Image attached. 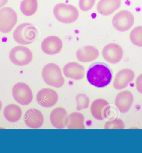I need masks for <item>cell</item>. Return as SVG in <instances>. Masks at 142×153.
Here are the masks:
<instances>
[{
  "instance_id": "7c38bea8",
  "label": "cell",
  "mask_w": 142,
  "mask_h": 153,
  "mask_svg": "<svg viewBox=\"0 0 142 153\" xmlns=\"http://www.w3.org/2000/svg\"><path fill=\"white\" fill-rule=\"evenodd\" d=\"M110 106L109 103L104 99H100L94 100L91 106V112L95 119L103 120L108 117Z\"/></svg>"
},
{
  "instance_id": "7402d4cb",
  "label": "cell",
  "mask_w": 142,
  "mask_h": 153,
  "mask_svg": "<svg viewBox=\"0 0 142 153\" xmlns=\"http://www.w3.org/2000/svg\"><path fill=\"white\" fill-rule=\"evenodd\" d=\"M38 7L37 0H23L20 3V11L27 16L34 15L37 10Z\"/></svg>"
},
{
  "instance_id": "2e32d148",
  "label": "cell",
  "mask_w": 142,
  "mask_h": 153,
  "mask_svg": "<svg viewBox=\"0 0 142 153\" xmlns=\"http://www.w3.org/2000/svg\"><path fill=\"white\" fill-rule=\"evenodd\" d=\"M133 100L134 97L132 93L128 90H124L117 95L115 104L121 113H125L131 108Z\"/></svg>"
},
{
  "instance_id": "52a82bcc",
  "label": "cell",
  "mask_w": 142,
  "mask_h": 153,
  "mask_svg": "<svg viewBox=\"0 0 142 153\" xmlns=\"http://www.w3.org/2000/svg\"><path fill=\"white\" fill-rule=\"evenodd\" d=\"M12 95L15 101L22 105H29L33 100V94L29 86L23 82H18L13 87Z\"/></svg>"
},
{
  "instance_id": "ba28073f",
  "label": "cell",
  "mask_w": 142,
  "mask_h": 153,
  "mask_svg": "<svg viewBox=\"0 0 142 153\" xmlns=\"http://www.w3.org/2000/svg\"><path fill=\"white\" fill-rule=\"evenodd\" d=\"M134 23V16L132 13L127 10H121L117 13L112 19L113 26L120 32L128 30Z\"/></svg>"
},
{
  "instance_id": "5bb4252c",
  "label": "cell",
  "mask_w": 142,
  "mask_h": 153,
  "mask_svg": "<svg viewBox=\"0 0 142 153\" xmlns=\"http://www.w3.org/2000/svg\"><path fill=\"white\" fill-rule=\"evenodd\" d=\"M27 126L32 129H38L43 126L44 117L41 111L35 108H30L25 113L24 117Z\"/></svg>"
},
{
  "instance_id": "d4e9b609",
  "label": "cell",
  "mask_w": 142,
  "mask_h": 153,
  "mask_svg": "<svg viewBox=\"0 0 142 153\" xmlns=\"http://www.w3.org/2000/svg\"><path fill=\"white\" fill-rule=\"evenodd\" d=\"M125 125L120 119L116 118L113 120L107 121L105 125V129H123Z\"/></svg>"
},
{
  "instance_id": "ffe728a7",
  "label": "cell",
  "mask_w": 142,
  "mask_h": 153,
  "mask_svg": "<svg viewBox=\"0 0 142 153\" xmlns=\"http://www.w3.org/2000/svg\"><path fill=\"white\" fill-rule=\"evenodd\" d=\"M22 114L21 109L16 104H9L4 109V117L10 122L15 123L18 121L21 118Z\"/></svg>"
},
{
  "instance_id": "484cf974",
  "label": "cell",
  "mask_w": 142,
  "mask_h": 153,
  "mask_svg": "<svg viewBox=\"0 0 142 153\" xmlns=\"http://www.w3.org/2000/svg\"><path fill=\"white\" fill-rule=\"evenodd\" d=\"M96 0H79L80 9L83 11L90 10L95 4Z\"/></svg>"
},
{
  "instance_id": "9a60e30c",
  "label": "cell",
  "mask_w": 142,
  "mask_h": 153,
  "mask_svg": "<svg viewBox=\"0 0 142 153\" xmlns=\"http://www.w3.org/2000/svg\"><path fill=\"white\" fill-rule=\"evenodd\" d=\"M50 120L52 125L58 129H64L67 126L68 116L63 108L57 107L52 111L50 115Z\"/></svg>"
},
{
  "instance_id": "603a6c76",
  "label": "cell",
  "mask_w": 142,
  "mask_h": 153,
  "mask_svg": "<svg viewBox=\"0 0 142 153\" xmlns=\"http://www.w3.org/2000/svg\"><path fill=\"white\" fill-rule=\"evenodd\" d=\"M130 39L133 45L142 47V26L136 27L131 31Z\"/></svg>"
},
{
  "instance_id": "cb8c5ba5",
  "label": "cell",
  "mask_w": 142,
  "mask_h": 153,
  "mask_svg": "<svg viewBox=\"0 0 142 153\" xmlns=\"http://www.w3.org/2000/svg\"><path fill=\"white\" fill-rule=\"evenodd\" d=\"M77 102V111L86 109L89 107V99L84 94H80L76 97Z\"/></svg>"
},
{
  "instance_id": "277c9868",
  "label": "cell",
  "mask_w": 142,
  "mask_h": 153,
  "mask_svg": "<svg viewBox=\"0 0 142 153\" xmlns=\"http://www.w3.org/2000/svg\"><path fill=\"white\" fill-rule=\"evenodd\" d=\"M53 14L56 19L62 23L71 24L77 20L79 13L73 5L59 3L54 7Z\"/></svg>"
},
{
  "instance_id": "3957f363",
  "label": "cell",
  "mask_w": 142,
  "mask_h": 153,
  "mask_svg": "<svg viewBox=\"0 0 142 153\" xmlns=\"http://www.w3.org/2000/svg\"><path fill=\"white\" fill-rule=\"evenodd\" d=\"M42 75L45 83L53 87L60 88L65 83L61 70L55 63H49L44 65L42 70Z\"/></svg>"
},
{
  "instance_id": "e0dca14e",
  "label": "cell",
  "mask_w": 142,
  "mask_h": 153,
  "mask_svg": "<svg viewBox=\"0 0 142 153\" xmlns=\"http://www.w3.org/2000/svg\"><path fill=\"white\" fill-rule=\"evenodd\" d=\"M65 76L75 80L82 79L85 75V69L81 64L76 62L67 63L63 69Z\"/></svg>"
},
{
  "instance_id": "9c48e42d",
  "label": "cell",
  "mask_w": 142,
  "mask_h": 153,
  "mask_svg": "<svg viewBox=\"0 0 142 153\" xmlns=\"http://www.w3.org/2000/svg\"><path fill=\"white\" fill-rule=\"evenodd\" d=\"M102 54L103 58L107 62L111 64H116L122 59L123 51L120 45L110 43L104 47Z\"/></svg>"
},
{
  "instance_id": "30bf717a",
  "label": "cell",
  "mask_w": 142,
  "mask_h": 153,
  "mask_svg": "<svg viewBox=\"0 0 142 153\" xmlns=\"http://www.w3.org/2000/svg\"><path fill=\"white\" fill-rule=\"evenodd\" d=\"M36 100L39 105L42 107H53L58 101V94L53 89L44 88L38 92L36 95Z\"/></svg>"
},
{
  "instance_id": "44dd1931",
  "label": "cell",
  "mask_w": 142,
  "mask_h": 153,
  "mask_svg": "<svg viewBox=\"0 0 142 153\" xmlns=\"http://www.w3.org/2000/svg\"><path fill=\"white\" fill-rule=\"evenodd\" d=\"M84 117L83 114L79 112L71 113L68 116L67 128L68 129H84Z\"/></svg>"
},
{
  "instance_id": "8992f818",
  "label": "cell",
  "mask_w": 142,
  "mask_h": 153,
  "mask_svg": "<svg viewBox=\"0 0 142 153\" xmlns=\"http://www.w3.org/2000/svg\"><path fill=\"white\" fill-rule=\"evenodd\" d=\"M18 20L17 14L13 8L4 7L0 9V32L4 33L10 32Z\"/></svg>"
},
{
  "instance_id": "7a4b0ae2",
  "label": "cell",
  "mask_w": 142,
  "mask_h": 153,
  "mask_svg": "<svg viewBox=\"0 0 142 153\" xmlns=\"http://www.w3.org/2000/svg\"><path fill=\"white\" fill-rule=\"evenodd\" d=\"M38 32L33 25L29 23L20 24L13 33V38L17 43L21 45H30L36 40Z\"/></svg>"
},
{
  "instance_id": "83f0119b",
  "label": "cell",
  "mask_w": 142,
  "mask_h": 153,
  "mask_svg": "<svg viewBox=\"0 0 142 153\" xmlns=\"http://www.w3.org/2000/svg\"><path fill=\"white\" fill-rule=\"evenodd\" d=\"M8 0H0V8L6 5Z\"/></svg>"
},
{
  "instance_id": "ac0fdd59",
  "label": "cell",
  "mask_w": 142,
  "mask_h": 153,
  "mask_svg": "<svg viewBox=\"0 0 142 153\" xmlns=\"http://www.w3.org/2000/svg\"><path fill=\"white\" fill-rule=\"evenodd\" d=\"M76 57L79 61L88 62L95 61L99 55L98 49L94 46H86L79 48L76 53Z\"/></svg>"
},
{
  "instance_id": "4fadbf2b",
  "label": "cell",
  "mask_w": 142,
  "mask_h": 153,
  "mask_svg": "<svg viewBox=\"0 0 142 153\" xmlns=\"http://www.w3.org/2000/svg\"><path fill=\"white\" fill-rule=\"evenodd\" d=\"M135 74L132 70L128 68L121 70L115 76L113 87L117 90L124 89L133 80Z\"/></svg>"
},
{
  "instance_id": "8fae6325",
  "label": "cell",
  "mask_w": 142,
  "mask_h": 153,
  "mask_svg": "<svg viewBox=\"0 0 142 153\" xmlns=\"http://www.w3.org/2000/svg\"><path fill=\"white\" fill-rule=\"evenodd\" d=\"M63 43L58 36H49L43 39L41 48L43 52L48 55H54L59 53L62 49Z\"/></svg>"
},
{
  "instance_id": "4316f807",
  "label": "cell",
  "mask_w": 142,
  "mask_h": 153,
  "mask_svg": "<svg viewBox=\"0 0 142 153\" xmlns=\"http://www.w3.org/2000/svg\"><path fill=\"white\" fill-rule=\"evenodd\" d=\"M135 83L137 91L139 92L142 94V73L137 76Z\"/></svg>"
},
{
  "instance_id": "5b68a950",
  "label": "cell",
  "mask_w": 142,
  "mask_h": 153,
  "mask_svg": "<svg viewBox=\"0 0 142 153\" xmlns=\"http://www.w3.org/2000/svg\"><path fill=\"white\" fill-rule=\"evenodd\" d=\"M9 58L15 65L23 66L29 64L33 58L32 52L28 47L23 46H15L10 51Z\"/></svg>"
},
{
  "instance_id": "d6986e66",
  "label": "cell",
  "mask_w": 142,
  "mask_h": 153,
  "mask_svg": "<svg viewBox=\"0 0 142 153\" xmlns=\"http://www.w3.org/2000/svg\"><path fill=\"white\" fill-rule=\"evenodd\" d=\"M121 0H100L97 4V11L103 16L112 14L121 6Z\"/></svg>"
},
{
  "instance_id": "f1b7e54d",
  "label": "cell",
  "mask_w": 142,
  "mask_h": 153,
  "mask_svg": "<svg viewBox=\"0 0 142 153\" xmlns=\"http://www.w3.org/2000/svg\"><path fill=\"white\" fill-rule=\"evenodd\" d=\"M2 102L0 101V111H1V109H2Z\"/></svg>"
},
{
  "instance_id": "6da1fadb",
  "label": "cell",
  "mask_w": 142,
  "mask_h": 153,
  "mask_svg": "<svg viewBox=\"0 0 142 153\" xmlns=\"http://www.w3.org/2000/svg\"><path fill=\"white\" fill-rule=\"evenodd\" d=\"M88 81L98 88L106 87L110 83L112 73L109 67L103 62H95L91 65L86 74Z\"/></svg>"
}]
</instances>
